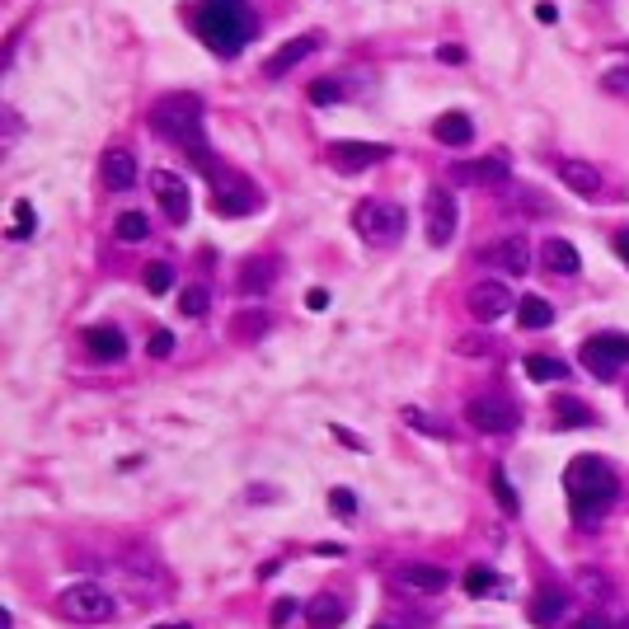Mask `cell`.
<instances>
[{
    "mask_svg": "<svg viewBox=\"0 0 629 629\" xmlns=\"http://www.w3.org/2000/svg\"><path fill=\"white\" fill-rule=\"evenodd\" d=\"M583 367L597 376V381H615L620 367H629V338L625 334H597L583 343Z\"/></svg>",
    "mask_w": 629,
    "mask_h": 629,
    "instance_id": "7",
    "label": "cell"
},
{
    "mask_svg": "<svg viewBox=\"0 0 629 629\" xmlns=\"http://www.w3.org/2000/svg\"><path fill=\"white\" fill-rule=\"evenodd\" d=\"M329 507H338L343 517H353V512H357V498H353L348 489H334V493H329Z\"/></svg>",
    "mask_w": 629,
    "mask_h": 629,
    "instance_id": "39",
    "label": "cell"
},
{
    "mask_svg": "<svg viewBox=\"0 0 629 629\" xmlns=\"http://www.w3.org/2000/svg\"><path fill=\"white\" fill-rule=\"evenodd\" d=\"M306 620H310V629H338L348 620V601L334 597V592H320V597L306 606Z\"/></svg>",
    "mask_w": 629,
    "mask_h": 629,
    "instance_id": "17",
    "label": "cell"
},
{
    "mask_svg": "<svg viewBox=\"0 0 629 629\" xmlns=\"http://www.w3.org/2000/svg\"><path fill=\"white\" fill-rule=\"evenodd\" d=\"M489 484H493V498H498V507H503L507 517H517V507H522V503H517V489H512V479H507L503 465H493V479H489Z\"/></svg>",
    "mask_w": 629,
    "mask_h": 629,
    "instance_id": "29",
    "label": "cell"
},
{
    "mask_svg": "<svg viewBox=\"0 0 629 629\" xmlns=\"http://www.w3.org/2000/svg\"><path fill=\"white\" fill-rule=\"evenodd\" d=\"M385 146H371V141H334L329 146V160H334V169H343V174H357V169H371L376 160H385Z\"/></svg>",
    "mask_w": 629,
    "mask_h": 629,
    "instance_id": "12",
    "label": "cell"
},
{
    "mask_svg": "<svg viewBox=\"0 0 629 629\" xmlns=\"http://www.w3.org/2000/svg\"><path fill=\"white\" fill-rule=\"evenodd\" d=\"M404 423H409V428H418V432H428V437H446V442H451V423H442V418H432V414H423V409H414V404H409V409H404Z\"/></svg>",
    "mask_w": 629,
    "mask_h": 629,
    "instance_id": "28",
    "label": "cell"
},
{
    "mask_svg": "<svg viewBox=\"0 0 629 629\" xmlns=\"http://www.w3.org/2000/svg\"><path fill=\"white\" fill-rule=\"evenodd\" d=\"M564 611H568V592H559V587H540L536 601H531V620L536 625H554Z\"/></svg>",
    "mask_w": 629,
    "mask_h": 629,
    "instance_id": "23",
    "label": "cell"
},
{
    "mask_svg": "<svg viewBox=\"0 0 629 629\" xmlns=\"http://www.w3.org/2000/svg\"><path fill=\"white\" fill-rule=\"evenodd\" d=\"M465 418L475 432H489V437H503V432L517 428V404L512 399H498V395H479L465 404Z\"/></svg>",
    "mask_w": 629,
    "mask_h": 629,
    "instance_id": "8",
    "label": "cell"
},
{
    "mask_svg": "<svg viewBox=\"0 0 629 629\" xmlns=\"http://www.w3.org/2000/svg\"><path fill=\"white\" fill-rule=\"evenodd\" d=\"M57 611L66 620H76V625H104L118 615V601L108 592L104 583H90V578H80V583H66L57 592Z\"/></svg>",
    "mask_w": 629,
    "mask_h": 629,
    "instance_id": "4",
    "label": "cell"
},
{
    "mask_svg": "<svg viewBox=\"0 0 629 629\" xmlns=\"http://www.w3.org/2000/svg\"><path fill=\"white\" fill-rule=\"evenodd\" d=\"M540 263H545L554 277H573L578 268H583L578 249L568 245V240H545V245H540Z\"/></svg>",
    "mask_w": 629,
    "mask_h": 629,
    "instance_id": "19",
    "label": "cell"
},
{
    "mask_svg": "<svg viewBox=\"0 0 629 629\" xmlns=\"http://www.w3.org/2000/svg\"><path fill=\"white\" fill-rule=\"evenodd\" d=\"M432 137L442 141V146H470V141H475V123H470L465 113H442V118L432 123Z\"/></svg>",
    "mask_w": 629,
    "mask_h": 629,
    "instance_id": "21",
    "label": "cell"
},
{
    "mask_svg": "<svg viewBox=\"0 0 629 629\" xmlns=\"http://www.w3.org/2000/svg\"><path fill=\"white\" fill-rule=\"evenodd\" d=\"M456 198H451V188L446 184H437V188H428V198H423V231H428V245L432 249H446L451 240H456Z\"/></svg>",
    "mask_w": 629,
    "mask_h": 629,
    "instance_id": "6",
    "label": "cell"
},
{
    "mask_svg": "<svg viewBox=\"0 0 629 629\" xmlns=\"http://www.w3.org/2000/svg\"><path fill=\"white\" fill-rule=\"evenodd\" d=\"M306 306H310V310H324V306H329V292H324V287H310Z\"/></svg>",
    "mask_w": 629,
    "mask_h": 629,
    "instance_id": "42",
    "label": "cell"
},
{
    "mask_svg": "<svg viewBox=\"0 0 629 629\" xmlns=\"http://www.w3.org/2000/svg\"><path fill=\"white\" fill-rule=\"evenodd\" d=\"M404 207H395V202H381V198H367V202H357V212H353V226L357 235L367 240V245H395L399 235H404Z\"/></svg>",
    "mask_w": 629,
    "mask_h": 629,
    "instance_id": "5",
    "label": "cell"
},
{
    "mask_svg": "<svg viewBox=\"0 0 629 629\" xmlns=\"http://www.w3.org/2000/svg\"><path fill=\"white\" fill-rule=\"evenodd\" d=\"M573 629H615L606 615H583V620H573Z\"/></svg>",
    "mask_w": 629,
    "mask_h": 629,
    "instance_id": "40",
    "label": "cell"
},
{
    "mask_svg": "<svg viewBox=\"0 0 629 629\" xmlns=\"http://www.w3.org/2000/svg\"><path fill=\"white\" fill-rule=\"evenodd\" d=\"M522 367H526V376H531V381H540V385H550V381H564V376H568V367H564V362H559V357H545V353L526 357Z\"/></svg>",
    "mask_w": 629,
    "mask_h": 629,
    "instance_id": "26",
    "label": "cell"
},
{
    "mask_svg": "<svg viewBox=\"0 0 629 629\" xmlns=\"http://www.w3.org/2000/svg\"><path fill=\"white\" fill-rule=\"evenodd\" d=\"M174 287V268L169 263H151L146 268V292H169Z\"/></svg>",
    "mask_w": 629,
    "mask_h": 629,
    "instance_id": "35",
    "label": "cell"
},
{
    "mask_svg": "<svg viewBox=\"0 0 629 629\" xmlns=\"http://www.w3.org/2000/svg\"><path fill=\"white\" fill-rule=\"evenodd\" d=\"M0 629H15V615L10 611H0Z\"/></svg>",
    "mask_w": 629,
    "mask_h": 629,
    "instance_id": "48",
    "label": "cell"
},
{
    "mask_svg": "<svg viewBox=\"0 0 629 629\" xmlns=\"http://www.w3.org/2000/svg\"><path fill=\"white\" fill-rule=\"evenodd\" d=\"M151 127L169 146H179V151L193 160L198 169L212 174V184L221 179V169H216L212 151H207V132H202V99L198 94H169L160 104L151 108Z\"/></svg>",
    "mask_w": 629,
    "mask_h": 629,
    "instance_id": "1",
    "label": "cell"
},
{
    "mask_svg": "<svg viewBox=\"0 0 629 629\" xmlns=\"http://www.w3.org/2000/svg\"><path fill=\"white\" fill-rule=\"evenodd\" d=\"M198 33L202 43L221 52V57H235L240 47L254 38V15H249L245 0H198Z\"/></svg>",
    "mask_w": 629,
    "mask_h": 629,
    "instance_id": "3",
    "label": "cell"
},
{
    "mask_svg": "<svg viewBox=\"0 0 629 629\" xmlns=\"http://www.w3.org/2000/svg\"><path fill=\"white\" fill-rule=\"evenodd\" d=\"M437 57H442V62H451V66H456V62H465V47H456V43H451V47H442Z\"/></svg>",
    "mask_w": 629,
    "mask_h": 629,
    "instance_id": "43",
    "label": "cell"
},
{
    "mask_svg": "<svg viewBox=\"0 0 629 629\" xmlns=\"http://www.w3.org/2000/svg\"><path fill=\"white\" fill-rule=\"evenodd\" d=\"M118 240H127V245H137V240H146L151 235V221H146V212H123L118 216Z\"/></svg>",
    "mask_w": 629,
    "mask_h": 629,
    "instance_id": "30",
    "label": "cell"
},
{
    "mask_svg": "<svg viewBox=\"0 0 629 629\" xmlns=\"http://www.w3.org/2000/svg\"><path fill=\"white\" fill-rule=\"evenodd\" d=\"M212 212L216 216H249L254 212V188L235 174H221L212 184Z\"/></svg>",
    "mask_w": 629,
    "mask_h": 629,
    "instance_id": "10",
    "label": "cell"
},
{
    "mask_svg": "<svg viewBox=\"0 0 629 629\" xmlns=\"http://www.w3.org/2000/svg\"><path fill=\"white\" fill-rule=\"evenodd\" d=\"M498 583H503V578H498L493 568H484V564H475L470 573H465V592H470V597H484V592H493Z\"/></svg>",
    "mask_w": 629,
    "mask_h": 629,
    "instance_id": "31",
    "label": "cell"
},
{
    "mask_svg": "<svg viewBox=\"0 0 629 629\" xmlns=\"http://www.w3.org/2000/svg\"><path fill=\"white\" fill-rule=\"evenodd\" d=\"M151 629H193V625H184V620H165V625H151Z\"/></svg>",
    "mask_w": 629,
    "mask_h": 629,
    "instance_id": "47",
    "label": "cell"
},
{
    "mask_svg": "<svg viewBox=\"0 0 629 629\" xmlns=\"http://www.w3.org/2000/svg\"><path fill=\"white\" fill-rule=\"evenodd\" d=\"M99 174H104V184L113 188V193H127V188L141 179V174H137V155L118 146V151H108L104 160H99Z\"/></svg>",
    "mask_w": 629,
    "mask_h": 629,
    "instance_id": "14",
    "label": "cell"
},
{
    "mask_svg": "<svg viewBox=\"0 0 629 629\" xmlns=\"http://www.w3.org/2000/svg\"><path fill=\"white\" fill-rule=\"evenodd\" d=\"M376 629H390V625H376Z\"/></svg>",
    "mask_w": 629,
    "mask_h": 629,
    "instance_id": "50",
    "label": "cell"
},
{
    "mask_svg": "<svg viewBox=\"0 0 629 629\" xmlns=\"http://www.w3.org/2000/svg\"><path fill=\"white\" fill-rule=\"evenodd\" d=\"M15 216L19 221H15V231L10 235H15V240H29V235L38 231V212H33V202H15Z\"/></svg>",
    "mask_w": 629,
    "mask_h": 629,
    "instance_id": "33",
    "label": "cell"
},
{
    "mask_svg": "<svg viewBox=\"0 0 629 629\" xmlns=\"http://www.w3.org/2000/svg\"><path fill=\"white\" fill-rule=\"evenodd\" d=\"M578 587H583L587 597H611V578H606V573H592V568H583V573H578Z\"/></svg>",
    "mask_w": 629,
    "mask_h": 629,
    "instance_id": "34",
    "label": "cell"
},
{
    "mask_svg": "<svg viewBox=\"0 0 629 629\" xmlns=\"http://www.w3.org/2000/svg\"><path fill=\"white\" fill-rule=\"evenodd\" d=\"M517 324H522V329H550V324H554L550 301H540V296H522V306H517Z\"/></svg>",
    "mask_w": 629,
    "mask_h": 629,
    "instance_id": "25",
    "label": "cell"
},
{
    "mask_svg": "<svg viewBox=\"0 0 629 629\" xmlns=\"http://www.w3.org/2000/svg\"><path fill=\"white\" fill-rule=\"evenodd\" d=\"M615 629H629V615H625V620H620V625H615Z\"/></svg>",
    "mask_w": 629,
    "mask_h": 629,
    "instance_id": "49",
    "label": "cell"
},
{
    "mask_svg": "<svg viewBox=\"0 0 629 629\" xmlns=\"http://www.w3.org/2000/svg\"><path fill=\"white\" fill-rule=\"evenodd\" d=\"M315 47H320V38H315V33H301V38H292V43H282V47H277L273 57H268V66H263V71H268L273 80H282L287 71H292V66H301V62H306L310 52H315Z\"/></svg>",
    "mask_w": 629,
    "mask_h": 629,
    "instance_id": "13",
    "label": "cell"
},
{
    "mask_svg": "<svg viewBox=\"0 0 629 629\" xmlns=\"http://www.w3.org/2000/svg\"><path fill=\"white\" fill-rule=\"evenodd\" d=\"M536 19L540 24H554V5H536Z\"/></svg>",
    "mask_w": 629,
    "mask_h": 629,
    "instance_id": "45",
    "label": "cell"
},
{
    "mask_svg": "<svg viewBox=\"0 0 629 629\" xmlns=\"http://www.w3.org/2000/svg\"><path fill=\"white\" fill-rule=\"evenodd\" d=\"M315 554H324V559H338V554H348V550H343V545H320Z\"/></svg>",
    "mask_w": 629,
    "mask_h": 629,
    "instance_id": "46",
    "label": "cell"
},
{
    "mask_svg": "<svg viewBox=\"0 0 629 629\" xmlns=\"http://www.w3.org/2000/svg\"><path fill=\"white\" fill-rule=\"evenodd\" d=\"M559 179H564L578 198H597L601 193V169L587 160H559Z\"/></svg>",
    "mask_w": 629,
    "mask_h": 629,
    "instance_id": "15",
    "label": "cell"
},
{
    "mask_svg": "<svg viewBox=\"0 0 629 629\" xmlns=\"http://www.w3.org/2000/svg\"><path fill=\"white\" fill-rule=\"evenodd\" d=\"M489 259L498 263L503 273L522 277L526 268H531V249H526V240H522V235H507V240H498V245L489 249Z\"/></svg>",
    "mask_w": 629,
    "mask_h": 629,
    "instance_id": "16",
    "label": "cell"
},
{
    "mask_svg": "<svg viewBox=\"0 0 629 629\" xmlns=\"http://www.w3.org/2000/svg\"><path fill=\"white\" fill-rule=\"evenodd\" d=\"M615 254H620V263L629 268V231H625V235H615Z\"/></svg>",
    "mask_w": 629,
    "mask_h": 629,
    "instance_id": "44",
    "label": "cell"
},
{
    "mask_svg": "<svg viewBox=\"0 0 629 629\" xmlns=\"http://www.w3.org/2000/svg\"><path fill=\"white\" fill-rule=\"evenodd\" d=\"M507 306H512V292H507L503 282H475V287L465 292V310H470L479 324H493L498 315H507Z\"/></svg>",
    "mask_w": 629,
    "mask_h": 629,
    "instance_id": "9",
    "label": "cell"
},
{
    "mask_svg": "<svg viewBox=\"0 0 629 629\" xmlns=\"http://www.w3.org/2000/svg\"><path fill=\"white\" fill-rule=\"evenodd\" d=\"M174 353V334L169 329H155L151 334V357H169Z\"/></svg>",
    "mask_w": 629,
    "mask_h": 629,
    "instance_id": "38",
    "label": "cell"
},
{
    "mask_svg": "<svg viewBox=\"0 0 629 629\" xmlns=\"http://www.w3.org/2000/svg\"><path fill=\"white\" fill-rule=\"evenodd\" d=\"M292 615H296V601H292V597H282V601H273V611H268V625L282 629L287 620H292Z\"/></svg>",
    "mask_w": 629,
    "mask_h": 629,
    "instance_id": "37",
    "label": "cell"
},
{
    "mask_svg": "<svg viewBox=\"0 0 629 629\" xmlns=\"http://www.w3.org/2000/svg\"><path fill=\"white\" fill-rule=\"evenodd\" d=\"M404 583L414 592H446V568L437 564H404Z\"/></svg>",
    "mask_w": 629,
    "mask_h": 629,
    "instance_id": "24",
    "label": "cell"
},
{
    "mask_svg": "<svg viewBox=\"0 0 629 629\" xmlns=\"http://www.w3.org/2000/svg\"><path fill=\"white\" fill-rule=\"evenodd\" d=\"M85 343H90V353L104 357V362H118V357L127 353L123 329H113V324H94V329H85Z\"/></svg>",
    "mask_w": 629,
    "mask_h": 629,
    "instance_id": "20",
    "label": "cell"
},
{
    "mask_svg": "<svg viewBox=\"0 0 629 629\" xmlns=\"http://www.w3.org/2000/svg\"><path fill=\"white\" fill-rule=\"evenodd\" d=\"M151 188H155V202L165 207L169 221H188V207H193V198H188V184L179 179V174H169V169H155V174H151Z\"/></svg>",
    "mask_w": 629,
    "mask_h": 629,
    "instance_id": "11",
    "label": "cell"
},
{
    "mask_svg": "<svg viewBox=\"0 0 629 629\" xmlns=\"http://www.w3.org/2000/svg\"><path fill=\"white\" fill-rule=\"evenodd\" d=\"M207 306H212V296H207V287H188V292L179 296V310H184L188 320H202V315H207Z\"/></svg>",
    "mask_w": 629,
    "mask_h": 629,
    "instance_id": "32",
    "label": "cell"
},
{
    "mask_svg": "<svg viewBox=\"0 0 629 629\" xmlns=\"http://www.w3.org/2000/svg\"><path fill=\"white\" fill-rule=\"evenodd\" d=\"M564 493H568V507H573V517L578 526H592L606 517V507L615 503V470L601 456H573L564 470Z\"/></svg>",
    "mask_w": 629,
    "mask_h": 629,
    "instance_id": "2",
    "label": "cell"
},
{
    "mask_svg": "<svg viewBox=\"0 0 629 629\" xmlns=\"http://www.w3.org/2000/svg\"><path fill=\"white\" fill-rule=\"evenodd\" d=\"M334 437H338L343 446H353V451H367V442H362V437H353L348 428H334Z\"/></svg>",
    "mask_w": 629,
    "mask_h": 629,
    "instance_id": "41",
    "label": "cell"
},
{
    "mask_svg": "<svg viewBox=\"0 0 629 629\" xmlns=\"http://www.w3.org/2000/svg\"><path fill=\"white\" fill-rule=\"evenodd\" d=\"M554 423H559V428H587V423H592V409H587L583 399H559V404H554Z\"/></svg>",
    "mask_w": 629,
    "mask_h": 629,
    "instance_id": "27",
    "label": "cell"
},
{
    "mask_svg": "<svg viewBox=\"0 0 629 629\" xmlns=\"http://www.w3.org/2000/svg\"><path fill=\"white\" fill-rule=\"evenodd\" d=\"M277 282V259H249L240 268V292L245 296H263Z\"/></svg>",
    "mask_w": 629,
    "mask_h": 629,
    "instance_id": "22",
    "label": "cell"
},
{
    "mask_svg": "<svg viewBox=\"0 0 629 629\" xmlns=\"http://www.w3.org/2000/svg\"><path fill=\"white\" fill-rule=\"evenodd\" d=\"M310 99H315V104H338V99H343V85H338V80H315V85H310Z\"/></svg>",
    "mask_w": 629,
    "mask_h": 629,
    "instance_id": "36",
    "label": "cell"
},
{
    "mask_svg": "<svg viewBox=\"0 0 629 629\" xmlns=\"http://www.w3.org/2000/svg\"><path fill=\"white\" fill-rule=\"evenodd\" d=\"M456 179L479 188H503L512 174H507V160H475V165H456Z\"/></svg>",
    "mask_w": 629,
    "mask_h": 629,
    "instance_id": "18",
    "label": "cell"
}]
</instances>
